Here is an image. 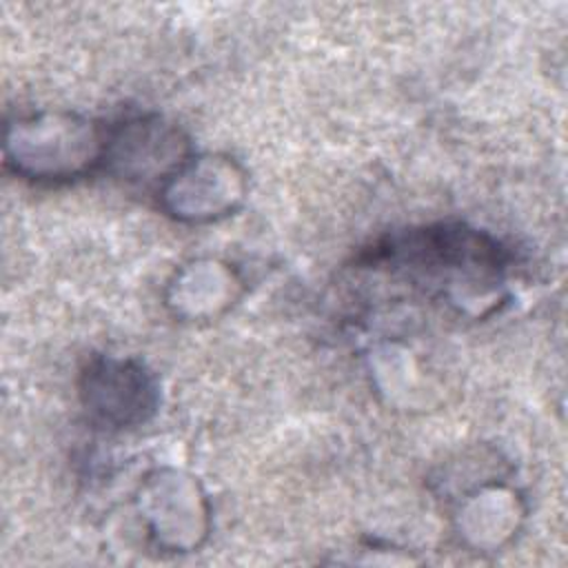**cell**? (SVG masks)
Masks as SVG:
<instances>
[{"label": "cell", "mask_w": 568, "mask_h": 568, "mask_svg": "<svg viewBox=\"0 0 568 568\" xmlns=\"http://www.w3.org/2000/svg\"><path fill=\"white\" fill-rule=\"evenodd\" d=\"M366 266H393L410 271L426 284H453V275L462 273L468 282L473 275L497 282L510 264L506 246L459 222H439L377 240L359 255Z\"/></svg>", "instance_id": "obj_1"}, {"label": "cell", "mask_w": 568, "mask_h": 568, "mask_svg": "<svg viewBox=\"0 0 568 568\" xmlns=\"http://www.w3.org/2000/svg\"><path fill=\"white\" fill-rule=\"evenodd\" d=\"M82 399L102 424L118 428L144 422L155 408V386L138 362L98 359L82 373Z\"/></svg>", "instance_id": "obj_2"}]
</instances>
